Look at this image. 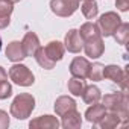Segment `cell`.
<instances>
[{
    "label": "cell",
    "instance_id": "obj_1",
    "mask_svg": "<svg viewBox=\"0 0 129 129\" xmlns=\"http://www.w3.org/2000/svg\"><path fill=\"white\" fill-rule=\"evenodd\" d=\"M103 106L106 108V111L111 112H117L121 118L123 123L127 121L129 117V99H127V93H109L105 94L103 97Z\"/></svg>",
    "mask_w": 129,
    "mask_h": 129
},
{
    "label": "cell",
    "instance_id": "obj_2",
    "mask_svg": "<svg viewBox=\"0 0 129 129\" xmlns=\"http://www.w3.org/2000/svg\"><path fill=\"white\" fill-rule=\"evenodd\" d=\"M34 109H35V97L29 93H21L12 100L9 111H11L12 117L18 118V120H24V118L30 117Z\"/></svg>",
    "mask_w": 129,
    "mask_h": 129
},
{
    "label": "cell",
    "instance_id": "obj_3",
    "mask_svg": "<svg viewBox=\"0 0 129 129\" xmlns=\"http://www.w3.org/2000/svg\"><path fill=\"white\" fill-rule=\"evenodd\" d=\"M103 78L117 84L123 93H127V81H129L127 69H121L118 66H106L103 67Z\"/></svg>",
    "mask_w": 129,
    "mask_h": 129
},
{
    "label": "cell",
    "instance_id": "obj_4",
    "mask_svg": "<svg viewBox=\"0 0 129 129\" xmlns=\"http://www.w3.org/2000/svg\"><path fill=\"white\" fill-rule=\"evenodd\" d=\"M9 78L14 84H17L20 87H30L35 82L32 72L26 66H23V64H14L9 69Z\"/></svg>",
    "mask_w": 129,
    "mask_h": 129
},
{
    "label": "cell",
    "instance_id": "obj_5",
    "mask_svg": "<svg viewBox=\"0 0 129 129\" xmlns=\"http://www.w3.org/2000/svg\"><path fill=\"white\" fill-rule=\"evenodd\" d=\"M121 23V18L118 17L117 12H105L103 15L99 17V21H97V26L100 29V34L102 37H112L115 29L120 26Z\"/></svg>",
    "mask_w": 129,
    "mask_h": 129
},
{
    "label": "cell",
    "instance_id": "obj_6",
    "mask_svg": "<svg viewBox=\"0 0 129 129\" xmlns=\"http://www.w3.org/2000/svg\"><path fill=\"white\" fill-rule=\"evenodd\" d=\"M79 8V0H50V9L58 17H70Z\"/></svg>",
    "mask_w": 129,
    "mask_h": 129
},
{
    "label": "cell",
    "instance_id": "obj_7",
    "mask_svg": "<svg viewBox=\"0 0 129 129\" xmlns=\"http://www.w3.org/2000/svg\"><path fill=\"white\" fill-rule=\"evenodd\" d=\"M88 69H90V62L87 58H82V56H76L70 64V73L73 78L85 79L88 75Z\"/></svg>",
    "mask_w": 129,
    "mask_h": 129
},
{
    "label": "cell",
    "instance_id": "obj_8",
    "mask_svg": "<svg viewBox=\"0 0 129 129\" xmlns=\"http://www.w3.org/2000/svg\"><path fill=\"white\" fill-rule=\"evenodd\" d=\"M82 38L79 37V32L76 29H70L66 34V38H64V47H66L69 52L72 53H79L82 50Z\"/></svg>",
    "mask_w": 129,
    "mask_h": 129
},
{
    "label": "cell",
    "instance_id": "obj_9",
    "mask_svg": "<svg viewBox=\"0 0 129 129\" xmlns=\"http://www.w3.org/2000/svg\"><path fill=\"white\" fill-rule=\"evenodd\" d=\"M61 123L53 115H40L34 120H30L29 127L30 129H58Z\"/></svg>",
    "mask_w": 129,
    "mask_h": 129
},
{
    "label": "cell",
    "instance_id": "obj_10",
    "mask_svg": "<svg viewBox=\"0 0 129 129\" xmlns=\"http://www.w3.org/2000/svg\"><path fill=\"white\" fill-rule=\"evenodd\" d=\"M82 49H84L87 56H90V58H100L103 55V52H105V44H103L102 38H96V40L84 41Z\"/></svg>",
    "mask_w": 129,
    "mask_h": 129
},
{
    "label": "cell",
    "instance_id": "obj_11",
    "mask_svg": "<svg viewBox=\"0 0 129 129\" xmlns=\"http://www.w3.org/2000/svg\"><path fill=\"white\" fill-rule=\"evenodd\" d=\"M21 47H23L26 56H34L35 52L41 47L37 34H35V32H26V35H24L23 40H21Z\"/></svg>",
    "mask_w": 129,
    "mask_h": 129
},
{
    "label": "cell",
    "instance_id": "obj_12",
    "mask_svg": "<svg viewBox=\"0 0 129 129\" xmlns=\"http://www.w3.org/2000/svg\"><path fill=\"white\" fill-rule=\"evenodd\" d=\"M62 117V121H61V126L64 129H79L82 126V115L79 111L76 109H72L69 112H66Z\"/></svg>",
    "mask_w": 129,
    "mask_h": 129
},
{
    "label": "cell",
    "instance_id": "obj_13",
    "mask_svg": "<svg viewBox=\"0 0 129 129\" xmlns=\"http://www.w3.org/2000/svg\"><path fill=\"white\" fill-rule=\"evenodd\" d=\"M78 32H79V37L82 38V41L102 38V34H100L99 26H97L96 23H93V21H87V23H84Z\"/></svg>",
    "mask_w": 129,
    "mask_h": 129
},
{
    "label": "cell",
    "instance_id": "obj_14",
    "mask_svg": "<svg viewBox=\"0 0 129 129\" xmlns=\"http://www.w3.org/2000/svg\"><path fill=\"white\" fill-rule=\"evenodd\" d=\"M44 52L46 55L53 61V62H58L64 58V52H66V47H64V43H59V41H50L46 47H44Z\"/></svg>",
    "mask_w": 129,
    "mask_h": 129
},
{
    "label": "cell",
    "instance_id": "obj_15",
    "mask_svg": "<svg viewBox=\"0 0 129 129\" xmlns=\"http://www.w3.org/2000/svg\"><path fill=\"white\" fill-rule=\"evenodd\" d=\"M14 11V3L9 0H0V29H5L11 23V14Z\"/></svg>",
    "mask_w": 129,
    "mask_h": 129
},
{
    "label": "cell",
    "instance_id": "obj_16",
    "mask_svg": "<svg viewBox=\"0 0 129 129\" xmlns=\"http://www.w3.org/2000/svg\"><path fill=\"white\" fill-rule=\"evenodd\" d=\"M72 109H76L75 99H72L69 96H61V97L56 99V102H55V112L59 117L64 115L66 112H69V111H72Z\"/></svg>",
    "mask_w": 129,
    "mask_h": 129
},
{
    "label": "cell",
    "instance_id": "obj_17",
    "mask_svg": "<svg viewBox=\"0 0 129 129\" xmlns=\"http://www.w3.org/2000/svg\"><path fill=\"white\" fill-rule=\"evenodd\" d=\"M6 58L9 61H12V62H20L21 59L26 58L20 41H11L8 44V47H6Z\"/></svg>",
    "mask_w": 129,
    "mask_h": 129
},
{
    "label": "cell",
    "instance_id": "obj_18",
    "mask_svg": "<svg viewBox=\"0 0 129 129\" xmlns=\"http://www.w3.org/2000/svg\"><path fill=\"white\" fill-rule=\"evenodd\" d=\"M105 112H106V108L103 106V103L100 105V103L97 102V103H93V105L87 109L85 118H87V121H90V123H93V124H97V123L102 120V117L105 115Z\"/></svg>",
    "mask_w": 129,
    "mask_h": 129
},
{
    "label": "cell",
    "instance_id": "obj_19",
    "mask_svg": "<svg viewBox=\"0 0 129 129\" xmlns=\"http://www.w3.org/2000/svg\"><path fill=\"white\" fill-rule=\"evenodd\" d=\"M81 96H82V99H84V102H85L87 105L97 103V102L102 99V93H100V90H99L96 85H88V87H85V88H84V93H82Z\"/></svg>",
    "mask_w": 129,
    "mask_h": 129
},
{
    "label": "cell",
    "instance_id": "obj_20",
    "mask_svg": "<svg viewBox=\"0 0 129 129\" xmlns=\"http://www.w3.org/2000/svg\"><path fill=\"white\" fill-rule=\"evenodd\" d=\"M121 123V118H120V115L117 114V112H105V115L102 117V120L97 123L102 129H114V127H117L118 124Z\"/></svg>",
    "mask_w": 129,
    "mask_h": 129
},
{
    "label": "cell",
    "instance_id": "obj_21",
    "mask_svg": "<svg viewBox=\"0 0 129 129\" xmlns=\"http://www.w3.org/2000/svg\"><path fill=\"white\" fill-rule=\"evenodd\" d=\"M82 14L85 18L93 20L97 17L99 14V8H97V2L96 0H82Z\"/></svg>",
    "mask_w": 129,
    "mask_h": 129
},
{
    "label": "cell",
    "instance_id": "obj_22",
    "mask_svg": "<svg viewBox=\"0 0 129 129\" xmlns=\"http://www.w3.org/2000/svg\"><path fill=\"white\" fill-rule=\"evenodd\" d=\"M35 59H37V62L40 64V66L43 67V69H46V70H52L53 67H55V64L56 62H53L47 55H46V52H44V47H40L37 52H35Z\"/></svg>",
    "mask_w": 129,
    "mask_h": 129
},
{
    "label": "cell",
    "instance_id": "obj_23",
    "mask_svg": "<svg viewBox=\"0 0 129 129\" xmlns=\"http://www.w3.org/2000/svg\"><path fill=\"white\" fill-rule=\"evenodd\" d=\"M117 41V44H121L124 46L127 41H129V24L127 23H120V26L115 29L114 35H112Z\"/></svg>",
    "mask_w": 129,
    "mask_h": 129
},
{
    "label": "cell",
    "instance_id": "obj_24",
    "mask_svg": "<svg viewBox=\"0 0 129 129\" xmlns=\"http://www.w3.org/2000/svg\"><path fill=\"white\" fill-rule=\"evenodd\" d=\"M103 64H100V62H94V64H90V69H88V75H87V78L90 79V81H94V82H97V81H102L103 79Z\"/></svg>",
    "mask_w": 129,
    "mask_h": 129
},
{
    "label": "cell",
    "instance_id": "obj_25",
    "mask_svg": "<svg viewBox=\"0 0 129 129\" xmlns=\"http://www.w3.org/2000/svg\"><path fill=\"white\" fill-rule=\"evenodd\" d=\"M67 87H69V91H70L73 96H81V94L84 93V88H85L87 85H85V81H84V79L72 78V79H69Z\"/></svg>",
    "mask_w": 129,
    "mask_h": 129
},
{
    "label": "cell",
    "instance_id": "obj_26",
    "mask_svg": "<svg viewBox=\"0 0 129 129\" xmlns=\"http://www.w3.org/2000/svg\"><path fill=\"white\" fill-rule=\"evenodd\" d=\"M12 94V87L8 81H3L0 82V100H5L8 97H11Z\"/></svg>",
    "mask_w": 129,
    "mask_h": 129
},
{
    "label": "cell",
    "instance_id": "obj_27",
    "mask_svg": "<svg viewBox=\"0 0 129 129\" xmlns=\"http://www.w3.org/2000/svg\"><path fill=\"white\" fill-rule=\"evenodd\" d=\"M9 126V115L6 111L0 109V129H6Z\"/></svg>",
    "mask_w": 129,
    "mask_h": 129
},
{
    "label": "cell",
    "instance_id": "obj_28",
    "mask_svg": "<svg viewBox=\"0 0 129 129\" xmlns=\"http://www.w3.org/2000/svg\"><path fill=\"white\" fill-rule=\"evenodd\" d=\"M115 6L121 11V12H126L129 9V0H117L115 2Z\"/></svg>",
    "mask_w": 129,
    "mask_h": 129
},
{
    "label": "cell",
    "instance_id": "obj_29",
    "mask_svg": "<svg viewBox=\"0 0 129 129\" xmlns=\"http://www.w3.org/2000/svg\"><path fill=\"white\" fill-rule=\"evenodd\" d=\"M3 81H8V73L3 67H0V82H3Z\"/></svg>",
    "mask_w": 129,
    "mask_h": 129
},
{
    "label": "cell",
    "instance_id": "obj_30",
    "mask_svg": "<svg viewBox=\"0 0 129 129\" xmlns=\"http://www.w3.org/2000/svg\"><path fill=\"white\" fill-rule=\"evenodd\" d=\"M9 2H12V3H18L20 0H9Z\"/></svg>",
    "mask_w": 129,
    "mask_h": 129
},
{
    "label": "cell",
    "instance_id": "obj_31",
    "mask_svg": "<svg viewBox=\"0 0 129 129\" xmlns=\"http://www.w3.org/2000/svg\"><path fill=\"white\" fill-rule=\"evenodd\" d=\"M0 49H2V38H0Z\"/></svg>",
    "mask_w": 129,
    "mask_h": 129
},
{
    "label": "cell",
    "instance_id": "obj_32",
    "mask_svg": "<svg viewBox=\"0 0 129 129\" xmlns=\"http://www.w3.org/2000/svg\"><path fill=\"white\" fill-rule=\"evenodd\" d=\"M79 2H81V0H79Z\"/></svg>",
    "mask_w": 129,
    "mask_h": 129
}]
</instances>
